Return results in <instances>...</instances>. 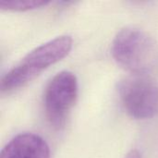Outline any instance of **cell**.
Wrapping results in <instances>:
<instances>
[{"mask_svg":"<svg viewBox=\"0 0 158 158\" xmlns=\"http://www.w3.org/2000/svg\"><path fill=\"white\" fill-rule=\"evenodd\" d=\"M111 53L116 62L137 76H145L158 66V46L154 38L137 27H125L115 36Z\"/></svg>","mask_w":158,"mask_h":158,"instance_id":"6da1fadb","label":"cell"},{"mask_svg":"<svg viewBox=\"0 0 158 158\" xmlns=\"http://www.w3.org/2000/svg\"><path fill=\"white\" fill-rule=\"evenodd\" d=\"M72 39L69 35L57 36L29 52L1 80V91L11 92L37 77L48 67L69 55Z\"/></svg>","mask_w":158,"mask_h":158,"instance_id":"7a4b0ae2","label":"cell"},{"mask_svg":"<svg viewBox=\"0 0 158 158\" xmlns=\"http://www.w3.org/2000/svg\"><path fill=\"white\" fill-rule=\"evenodd\" d=\"M121 104L135 119H149L158 115V84L145 76L124 78L118 85Z\"/></svg>","mask_w":158,"mask_h":158,"instance_id":"3957f363","label":"cell"},{"mask_svg":"<svg viewBox=\"0 0 158 158\" xmlns=\"http://www.w3.org/2000/svg\"><path fill=\"white\" fill-rule=\"evenodd\" d=\"M77 97L78 81L72 72L61 71L51 79L44 91V106L46 118L53 128H64Z\"/></svg>","mask_w":158,"mask_h":158,"instance_id":"277c9868","label":"cell"},{"mask_svg":"<svg viewBox=\"0 0 158 158\" xmlns=\"http://www.w3.org/2000/svg\"><path fill=\"white\" fill-rule=\"evenodd\" d=\"M0 158H50V149L41 136L24 132L18 134L5 145Z\"/></svg>","mask_w":158,"mask_h":158,"instance_id":"5b68a950","label":"cell"},{"mask_svg":"<svg viewBox=\"0 0 158 158\" xmlns=\"http://www.w3.org/2000/svg\"><path fill=\"white\" fill-rule=\"evenodd\" d=\"M49 4L47 1L42 0H2L0 1V8L9 11H28L45 6Z\"/></svg>","mask_w":158,"mask_h":158,"instance_id":"8992f818","label":"cell"},{"mask_svg":"<svg viewBox=\"0 0 158 158\" xmlns=\"http://www.w3.org/2000/svg\"><path fill=\"white\" fill-rule=\"evenodd\" d=\"M124 158H143V157H142L141 154L139 153V151H137V150H131V151H130V152L125 156V157Z\"/></svg>","mask_w":158,"mask_h":158,"instance_id":"52a82bcc","label":"cell"}]
</instances>
